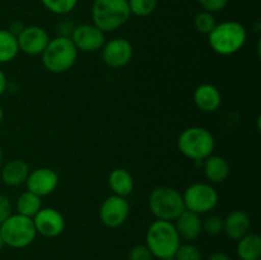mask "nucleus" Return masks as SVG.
<instances>
[{
	"instance_id": "obj_1",
	"label": "nucleus",
	"mask_w": 261,
	"mask_h": 260,
	"mask_svg": "<svg viewBox=\"0 0 261 260\" xmlns=\"http://www.w3.org/2000/svg\"><path fill=\"white\" fill-rule=\"evenodd\" d=\"M247 40V31L244 24L236 20L217 23L208 35L209 45L214 53L222 56H229L239 53Z\"/></svg>"
},
{
	"instance_id": "obj_2",
	"label": "nucleus",
	"mask_w": 261,
	"mask_h": 260,
	"mask_svg": "<svg viewBox=\"0 0 261 260\" xmlns=\"http://www.w3.org/2000/svg\"><path fill=\"white\" fill-rule=\"evenodd\" d=\"M92 22L102 32H114L132 17L127 0H93Z\"/></svg>"
},
{
	"instance_id": "obj_3",
	"label": "nucleus",
	"mask_w": 261,
	"mask_h": 260,
	"mask_svg": "<svg viewBox=\"0 0 261 260\" xmlns=\"http://www.w3.org/2000/svg\"><path fill=\"white\" fill-rule=\"evenodd\" d=\"M180 240L172 222L157 219L148 227L145 246L150 250L154 257H158L160 260L170 259L175 256L181 245Z\"/></svg>"
},
{
	"instance_id": "obj_4",
	"label": "nucleus",
	"mask_w": 261,
	"mask_h": 260,
	"mask_svg": "<svg viewBox=\"0 0 261 260\" xmlns=\"http://www.w3.org/2000/svg\"><path fill=\"white\" fill-rule=\"evenodd\" d=\"M78 60V50L70 37L56 36L50 38L47 46L41 54V61L46 70L55 74L65 73L75 65Z\"/></svg>"
},
{
	"instance_id": "obj_5",
	"label": "nucleus",
	"mask_w": 261,
	"mask_h": 260,
	"mask_svg": "<svg viewBox=\"0 0 261 260\" xmlns=\"http://www.w3.org/2000/svg\"><path fill=\"white\" fill-rule=\"evenodd\" d=\"M177 147L186 158L199 162L213 154L216 140L213 134L205 127L190 126L180 134Z\"/></svg>"
},
{
	"instance_id": "obj_6",
	"label": "nucleus",
	"mask_w": 261,
	"mask_h": 260,
	"mask_svg": "<svg viewBox=\"0 0 261 260\" xmlns=\"http://www.w3.org/2000/svg\"><path fill=\"white\" fill-rule=\"evenodd\" d=\"M148 206L160 221L172 222L185 211L182 194L171 186H158L148 198Z\"/></svg>"
},
{
	"instance_id": "obj_7",
	"label": "nucleus",
	"mask_w": 261,
	"mask_h": 260,
	"mask_svg": "<svg viewBox=\"0 0 261 260\" xmlns=\"http://www.w3.org/2000/svg\"><path fill=\"white\" fill-rule=\"evenodd\" d=\"M0 233L7 246L23 249L35 241L37 232L32 218L22 214H12L0 224Z\"/></svg>"
},
{
	"instance_id": "obj_8",
	"label": "nucleus",
	"mask_w": 261,
	"mask_h": 260,
	"mask_svg": "<svg viewBox=\"0 0 261 260\" xmlns=\"http://www.w3.org/2000/svg\"><path fill=\"white\" fill-rule=\"evenodd\" d=\"M182 199L186 211L201 216L216 208L218 204V193L211 184L195 183L186 189Z\"/></svg>"
},
{
	"instance_id": "obj_9",
	"label": "nucleus",
	"mask_w": 261,
	"mask_h": 260,
	"mask_svg": "<svg viewBox=\"0 0 261 260\" xmlns=\"http://www.w3.org/2000/svg\"><path fill=\"white\" fill-rule=\"evenodd\" d=\"M129 212L130 205L126 198L114 194L102 201L99 208V219L109 228H117L126 222Z\"/></svg>"
},
{
	"instance_id": "obj_10",
	"label": "nucleus",
	"mask_w": 261,
	"mask_h": 260,
	"mask_svg": "<svg viewBox=\"0 0 261 260\" xmlns=\"http://www.w3.org/2000/svg\"><path fill=\"white\" fill-rule=\"evenodd\" d=\"M74 46L78 51L83 53H96L103 47L106 42L105 32H102L93 23H83L75 25L70 36Z\"/></svg>"
},
{
	"instance_id": "obj_11",
	"label": "nucleus",
	"mask_w": 261,
	"mask_h": 260,
	"mask_svg": "<svg viewBox=\"0 0 261 260\" xmlns=\"http://www.w3.org/2000/svg\"><path fill=\"white\" fill-rule=\"evenodd\" d=\"M102 50V60L109 68L120 69L126 66L133 58V45L126 38H114L105 42Z\"/></svg>"
},
{
	"instance_id": "obj_12",
	"label": "nucleus",
	"mask_w": 261,
	"mask_h": 260,
	"mask_svg": "<svg viewBox=\"0 0 261 260\" xmlns=\"http://www.w3.org/2000/svg\"><path fill=\"white\" fill-rule=\"evenodd\" d=\"M32 221L36 232L47 239L60 236L65 229L64 216L55 208H41Z\"/></svg>"
},
{
	"instance_id": "obj_13",
	"label": "nucleus",
	"mask_w": 261,
	"mask_h": 260,
	"mask_svg": "<svg viewBox=\"0 0 261 260\" xmlns=\"http://www.w3.org/2000/svg\"><path fill=\"white\" fill-rule=\"evenodd\" d=\"M25 185H27L28 191L42 198V196H47L55 191L59 185V176L53 168H36V170L30 171L27 180H25Z\"/></svg>"
},
{
	"instance_id": "obj_14",
	"label": "nucleus",
	"mask_w": 261,
	"mask_h": 260,
	"mask_svg": "<svg viewBox=\"0 0 261 260\" xmlns=\"http://www.w3.org/2000/svg\"><path fill=\"white\" fill-rule=\"evenodd\" d=\"M19 51L27 55H41L47 46L50 37L40 25H27L17 37Z\"/></svg>"
},
{
	"instance_id": "obj_15",
	"label": "nucleus",
	"mask_w": 261,
	"mask_h": 260,
	"mask_svg": "<svg viewBox=\"0 0 261 260\" xmlns=\"http://www.w3.org/2000/svg\"><path fill=\"white\" fill-rule=\"evenodd\" d=\"M175 221L176 223L173 224L178 236L186 241H195L203 232V219L194 212L185 209Z\"/></svg>"
},
{
	"instance_id": "obj_16",
	"label": "nucleus",
	"mask_w": 261,
	"mask_h": 260,
	"mask_svg": "<svg viewBox=\"0 0 261 260\" xmlns=\"http://www.w3.org/2000/svg\"><path fill=\"white\" fill-rule=\"evenodd\" d=\"M194 103L203 112H216L222 105V94L216 86L200 84L194 91Z\"/></svg>"
},
{
	"instance_id": "obj_17",
	"label": "nucleus",
	"mask_w": 261,
	"mask_h": 260,
	"mask_svg": "<svg viewBox=\"0 0 261 260\" xmlns=\"http://www.w3.org/2000/svg\"><path fill=\"white\" fill-rule=\"evenodd\" d=\"M251 229L250 217L242 211H233L223 219V231L232 240L239 241Z\"/></svg>"
},
{
	"instance_id": "obj_18",
	"label": "nucleus",
	"mask_w": 261,
	"mask_h": 260,
	"mask_svg": "<svg viewBox=\"0 0 261 260\" xmlns=\"http://www.w3.org/2000/svg\"><path fill=\"white\" fill-rule=\"evenodd\" d=\"M231 168L226 158L221 155L211 154L204 160V175L208 181L213 184H221L228 178Z\"/></svg>"
},
{
	"instance_id": "obj_19",
	"label": "nucleus",
	"mask_w": 261,
	"mask_h": 260,
	"mask_svg": "<svg viewBox=\"0 0 261 260\" xmlns=\"http://www.w3.org/2000/svg\"><path fill=\"white\" fill-rule=\"evenodd\" d=\"M30 173V167L22 160H12L3 167L2 180L5 185L17 188L25 184Z\"/></svg>"
},
{
	"instance_id": "obj_20",
	"label": "nucleus",
	"mask_w": 261,
	"mask_h": 260,
	"mask_svg": "<svg viewBox=\"0 0 261 260\" xmlns=\"http://www.w3.org/2000/svg\"><path fill=\"white\" fill-rule=\"evenodd\" d=\"M109 186L115 195L126 198L134 190V178L129 171L122 167H117L110 172Z\"/></svg>"
},
{
	"instance_id": "obj_21",
	"label": "nucleus",
	"mask_w": 261,
	"mask_h": 260,
	"mask_svg": "<svg viewBox=\"0 0 261 260\" xmlns=\"http://www.w3.org/2000/svg\"><path fill=\"white\" fill-rule=\"evenodd\" d=\"M236 251L240 260H260L261 237L257 233L249 232L239 240Z\"/></svg>"
},
{
	"instance_id": "obj_22",
	"label": "nucleus",
	"mask_w": 261,
	"mask_h": 260,
	"mask_svg": "<svg viewBox=\"0 0 261 260\" xmlns=\"http://www.w3.org/2000/svg\"><path fill=\"white\" fill-rule=\"evenodd\" d=\"M19 54L18 40L8 30H0V64L10 63Z\"/></svg>"
},
{
	"instance_id": "obj_23",
	"label": "nucleus",
	"mask_w": 261,
	"mask_h": 260,
	"mask_svg": "<svg viewBox=\"0 0 261 260\" xmlns=\"http://www.w3.org/2000/svg\"><path fill=\"white\" fill-rule=\"evenodd\" d=\"M15 206H17L18 214L33 218L37 214V212L42 208V200H41L40 196L27 190L18 196Z\"/></svg>"
},
{
	"instance_id": "obj_24",
	"label": "nucleus",
	"mask_w": 261,
	"mask_h": 260,
	"mask_svg": "<svg viewBox=\"0 0 261 260\" xmlns=\"http://www.w3.org/2000/svg\"><path fill=\"white\" fill-rule=\"evenodd\" d=\"M43 7L56 15H66L75 9L78 0H41Z\"/></svg>"
},
{
	"instance_id": "obj_25",
	"label": "nucleus",
	"mask_w": 261,
	"mask_h": 260,
	"mask_svg": "<svg viewBox=\"0 0 261 260\" xmlns=\"http://www.w3.org/2000/svg\"><path fill=\"white\" fill-rule=\"evenodd\" d=\"M132 15L148 17L155 10L158 0H127Z\"/></svg>"
},
{
	"instance_id": "obj_26",
	"label": "nucleus",
	"mask_w": 261,
	"mask_h": 260,
	"mask_svg": "<svg viewBox=\"0 0 261 260\" xmlns=\"http://www.w3.org/2000/svg\"><path fill=\"white\" fill-rule=\"evenodd\" d=\"M216 24L217 22L213 13L205 12V10L196 14L195 19H194V27L201 35H209L213 31V28L216 27Z\"/></svg>"
},
{
	"instance_id": "obj_27",
	"label": "nucleus",
	"mask_w": 261,
	"mask_h": 260,
	"mask_svg": "<svg viewBox=\"0 0 261 260\" xmlns=\"http://www.w3.org/2000/svg\"><path fill=\"white\" fill-rule=\"evenodd\" d=\"M175 260H201V252L195 245L185 244L180 245L175 254Z\"/></svg>"
},
{
	"instance_id": "obj_28",
	"label": "nucleus",
	"mask_w": 261,
	"mask_h": 260,
	"mask_svg": "<svg viewBox=\"0 0 261 260\" xmlns=\"http://www.w3.org/2000/svg\"><path fill=\"white\" fill-rule=\"evenodd\" d=\"M203 231L211 236H217L223 231V218L219 216H208L203 221Z\"/></svg>"
},
{
	"instance_id": "obj_29",
	"label": "nucleus",
	"mask_w": 261,
	"mask_h": 260,
	"mask_svg": "<svg viewBox=\"0 0 261 260\" xmlns=\"http://www.w3.org/2000/svg\"><path fill=\"white\" fill-rule=\"evenodd\" d=\"M129 260H154V256L145 245H137L130 250Z\"/></svg>"
},
{
	"instance_id": "obj_30",
	"label": "nucleus",
	"mask_w": 261,
	"mask_h": 260,
	"mask_svg": "<svg viewBox=\"0 0 261 260\" xmlns=\"http://www.w3.org/2000/svg\"><path fill=\"white\" fill-rule=\"evenodd\" d=\"M229 0H198L199 4L204 8L205 12L217 13L223 10L228 5Z\"/></svg>"
},
{
	"instance_id": "obj_31",
	"label": "nucleus",
	"mask_w": 261,
	"mask_h": 260,
	"mask_svg": "<svg viewBox=\"0 0 261 260\" xmlns=\"http://www.w3.org/2000/svg\"><path fill=\"white\" fill-rule=\"evenodd\" d=\"M12 203H10L9 198L0 194V224L5 221L9 216H12Z\"/></svg>"
},
{
	"instance_id": "obj_32",
	"label": "nucleus",
	"mask_w": 261,
	"mask_h": 260,
	"mask_svg": "<svg viewBox=\"0 0 261 260\" xmlns=\"http://www.w3.org/2000/svg\"><path fill=\"white\" fill-rule=\"evenodd\" d=\"M74 28H75V25H74V23L71 22L70 19H63L58 23V25H56V32H58V36L70 37Z\"/></svg>"
},
{
	"instance_id": "obj_33",
	"label": "nucleus",
	"mask_w": 261,
	"mask_h": 260,
	"mask_svg": "<svg viewBox=\"0 0 261 260\" xmlns=\"http://www.w3.org/2000/svg\"><path fill=\"white\" fill-rule=\"evenodd\" d=\"M24 27L25 25H23L22 22H13L12 24H10V27L8 28V31H9L12 35H14L15 37H18V36L20 35V32L24 30Z\"/></svg>"
},
{
	"instance_id": "obj_34",
	"label": "nucleus",
	"mask_w": 261,
	"mask_h": 260,
	"mask_svg": "<svg viewBox=\"0 0 261 260\" xmlns=\"http://www.w3.org/2000/svg\"><path fill=\"white\" fill-rule=\"evenodd\" d=\"M209 260H232L229 255H227L226 252H221V251H216L211 255Z\"/></svg>"
},
{
	"instance_id": "obj_35",
	"label": "nucleus",
	"mask_w": 261,
	"mask_h": 260,
	"mask_svg": "<svg viewBox=\"0 0 261 260\" xmlns=\"http://www.w3.org/2000/svg\"><path fill=\"white\" fill-rule=\"evenodd\" d=\"M7 87H8V81H7V76H5L4 71L0 69V96L7 91Z\"/></svg>"
},
{
	"instance_id": "obj_36",
	"label": "nucleus",
	"mask_w": 261,
	"mask_h": 260,
	"mask_svg": "<svg viewBox=\"0 0 261 260\" xmlns=\"http://www.w3.org/2000/svg\"><path fill=\"white\" fill-rule=\"evenodd\" d=\"M4 246V241H3V237H2V233H0V249Z\"/></svg>"
},
{
	"instance_id": "obj_37",
	"label": "nucleus",
	"mask_w": 261,
	"mask_h": 260,
	"mask_svg": "<svg viewBox=\"0 0 261 260\" xmlns=\"http://www.w3.org/2000/svg\"><path fill=\"white\" fill-rule=\"evenodd\" d=\"M3 116H4V112H3V109H2V107H0V122H2Z\"/></svg>"
},
{
	"instance_id": "obj_38",
	"label": "nucleus",
	"mask_w": 261,
	"mask_h": 260,
	"mask_svg": "<svg viewBox=\"0 0 261 260\" xmlns=\"http://www.w3.org/2000/svg\"><path fill=\"white\" fill-rule=\"evenodd\" d=\"M2 161H3V152H2V148H0V165H2Z\"/></svg>"
},
{
	"instance_id": "obj_39",
	"label": "nucleus",
	"mask_w": 261,
	"mask_h": 260,
	"mask_svg": "<svg viewBox=\"0 0 261 260\" xmlns=\"http://www.w3.org/2000/svg\"><path fill=\"white\" fill-rule=\"evenodd\" d=\"M162 260H175V257H170V259H162Z\"/></svg>"
}]
</instances>
